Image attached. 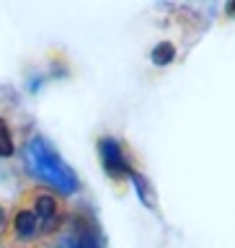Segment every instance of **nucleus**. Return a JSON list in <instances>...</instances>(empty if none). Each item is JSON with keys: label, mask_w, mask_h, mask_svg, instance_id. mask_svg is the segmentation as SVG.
Returning <instances> with one entry per match:
<instances>
[{"label": "nucleus", "mask_w": 235, "mask_h": 248, "mask_svg": "<svg viewBox=\"0 0 235 248\" xmlns=\"http://www.w3.org/2000/svg\"><path fill=\"white\" fill-rule=\"evenodd\" d=\"M129 181H132V186H135V191H137L140 202H142V204H145L147 209H155V207H158V194H155L153 184L147 181V178H145L142 173H140V170H132Z\"/></svg>", "instance_id": "6"}, {"label": "nucleus", "mask_w": 235, "mask_h": 248, "mask_svg": "<svg viewBox=\"0 0 235 248\" xmlns=\"http://www.w3.org/2000/svg\"><path fill=\"white\" fill-rule=\"evenodd\" d=\"M5 225V209H3V204H0V228Z\"/></svg>", "instance_id": "9"}, {"label": "nucleus", "mask_w": 235, "mask_h": 248, "mask_svg": "<svg viewBox=\"0 0 235 248\" xmlns=\"http://www.w3.org/2000/svg\"><path fill=\"white\" fill-rule=\"evenodd\" d=\"M150 60H153V65H158V67L171 65V62L176 60V46L171 42H158L150 52Z\"/></svg>", "instance_id": "7"}, {"label": "nucleus", "mask_w": 235, "mask_h": 248, "mask_svg": "<svg viewBox=\"0 0 235 248\" xmlns=\"http://www.w3.org/2000/svg\"><path fill=\"white\" fill-rule=\"evenodd\" d=\"M98 155H101V166H104L106 176L111 178V181H124V178H129L132 170H135L127 150H124V145L114 137H101L98 140Z\"/></svg>", "instance_id": "4"}, {"label": "nucleus", "mask_w": 235, "mask_h": 248, "mask_svg": "<svg viewBox=\"0 0 235 248\" xmlns=\"http://www.w3.org/2000/svg\"><path fill=\"white\" fill-rule=\"evenodd\" d=\"M60 248H104V235L91 212H75L70 220L62 225Z\"/></svg>", "instance_id": "2"}, {"label": "nucleus", "mask_w": 235, "mask_h": 248, "mask_svg": "<svg viewBox=\"0 0 235 248\" xmlns=\"http://www.w3.org/2000/svg\"><path fill=\"white\" fill-rule=\"evenodd\" d=\"M23 160L26 168L34 173L36 178H42L44 184H49L54 191L60 194H73L78 191V176L75 170L65 163V158L47 142L44 137H31L26 150H23Z\"/></svg>", "instance_id": "1"}, {"label": "nucleus", "mask_w": 235, "mask_h": 248, "mask_svg": "<svg viewBox=\"0 0 235 248\" xmlns=\"http://www.w3.org/2000/svg\"><path fill=\"white\" fill-rule=\"evenodd\" d=\"M225 8H228V13H230V16H235V3H228Z\"/></svg>", "instance_id": "10"}, {"label": "nucleus", "mask_w": 235, "mask_h": 248, "mask_svg": "<svg viewBox=\"0 0 235 248\" xmlns=\"http://www.w3.org/2000/svg\"><path fill=\"white\" fill-rule=\"evenodd\" d=\"M13 150H16L13 132H11V127H8V122L0 116V158H11Z\"/></svg>", "instance_id": "8"}, {"label": "nucleus", "mask_w": 235, "mask_h": 248, "mask_svg": "<svg viewBox=\"0 0 235 248\" xmlns=\"http://www.w3.org/2000/svg\"><path fill=\"white\" fill-rule=\"evenodd\" d=\"M26 204L34 209L36 217L42 220L47 235H54L57 230H62V225H65V207H62V202L54 197L52 191H47V189L29 191Z\"/></svg>", "instance_id": "3"}, {"label": "nucleus", "mask_w": 235, "mask_h": 248, "mask_svg": "<svg viewBox=\"0 0 235 248\" xmlns=\"http://www.w3.org/2000/svg\"><path fill=\"white\" fill-rule=\"evenodd\" d=\"M39 238H47V230H44L42 220L36 217V212L23 202L16 209L11 225H8V240H13V243H34Z\"/></svg>", "instance_id": "5"}]
</instances>
